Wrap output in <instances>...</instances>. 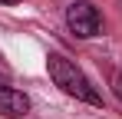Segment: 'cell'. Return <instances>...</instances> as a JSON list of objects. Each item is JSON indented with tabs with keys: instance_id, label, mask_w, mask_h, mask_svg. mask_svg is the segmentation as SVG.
Returning <instances> with one entry per match:
<instances>
[{
	"instance_id": "1",
	"label": "cell",
	"mask_w": 122,
	"mask_h": 119,
	"mask_svg": "<svg viewBox=\"0 0 122 119\" xmlns=\"http://www.w3.org/2000/svg\"><path fill=\"white\" fill-rule=\"evenodd\" d=\"M46 70H50V79L60 86L66 96L79 99V103H89V106H102V96L99 89L86 79V73H82L76 63H69L66 56H60V53H53V56L46 60Z\"/></svg>"
},
{
	"instance_id": "2",
	"label": "cell",
	"mask_w": 122,
	"mask_h": 119,
	"mask_svg": "<svg viewBox=\"0 0 122 119\" xmlns=\"http://www.w3.org/2000/svg\"><path fill=\"white\" fill-rule=\"evenodd\" d=\"M66 27L79 40H92L102 33V13L96 10L92 0H73L66 7Z\"/></svg>"
},
{
	"instance_id": "3",
	"label": "cell",
	"mask_w": 122,
	"mask_h": 119,
	"mask_svg": "<svg viewBox=\"0 0 122 119\" xmlns=\"http://www.w3.org/2000/svg\"><path fill=\"white\" fill-rule=\"evenodd\" d=\"M30 113V99L23 96L20 89H13L10 83H7V76H0V116L7 119H20Z\"/></svg>"
},
{
	"instance_id": "4",
	"label": "cell",
	"mask_w": 122,
	"mask_h": 119,
	"mask_svg": "<svg viewBox=\"0 0 122 119\" xmlns=\"http://www.w3.org/2000/svg\"><path fill=\"white\" fill-rule=\"evenodd\" d=\"M112 93H116V96H119V103H122V73H119V70L112 73Z\"/></svg>"
},
{
	"instance_id": "5",
	"label": "cell",
	"mask_w": 122,
	"mask_h": 119,
	"mask_svg": "<svg viewBox=\"0 0 122 119\" xmlns=\"http://www.w3.org/2000/svg\"><path fill=\"white\" fill-rule=\"evenodd\" d=\"M0 3H20V0H0Z\"/></svg>"
}]
</instances>
